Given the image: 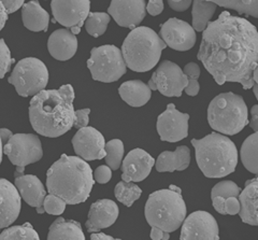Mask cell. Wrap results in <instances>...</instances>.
Returning a JSON list of instances; mask_svg holds the SVG:
<instances>
[{
    "instance_id": "20",
    "label": "cell",
    "mask_w": 258,
    "mask_h": 240,
    "mask_svg": "<svg viewBox=\"0 0 258 240\" xmlns=\"http://www.w3.org/2000/svg\"><path fill=\"white\" fill-rule=\"evenodd\" d=\"M118 206L111 199H99L95 202L88 212L86 228L90 233H98L110 227L118 218Z\"/></svg>"
},
{
    "instance_id": "24",
    "label": "cell",
    "mask_w": 258,
    "mask_h": 240,
    "mask_svg": "<svg viewBox=\"0 0 258 240\" xmlns=\"http://www.w3.org/2000/svg\"><path fill=\"white\" fill-rule=\"evenodd\" d=\"M190 163V151L186 146L176 148L175 151H165L155 162L156 170L159 172H173L175 170L183 171Z\"/></svg>"
},
{
    "instance_id": "34",
    "label": "cell",
    "mask_w": 258,
    "mask_h": 240,
    "mask_svg": "<svg viewBox=\"0 0 258 240\" xmlns=\"http://www.w3.org/2000/svg\"><path fill=\"white\" fill-rule=\"evenodd\" d=\"M106 163L112 170H116L122 164L124 156V145L122 140L113 139L106 143Z\"/></svg>"
},
{
    "instance_id": "38",
    "label": "cell",
    "mask_w": 258,
    "mask_h": 240,
    "mask_svg": "<svg viewBox=\"0 0 258 240\" xmlns=\"http://www.w3.org/2000/svg\"><path fill=\"white\" fill-rule=\"evenodd\" d=\"M13 59L11 57V52L6 44L4 39H0V79H3L8 71L10 70Z\"/></svg>"
},
{
    "instance_id": "32",
    "label": "cell",
    "mask_w": 258,
    "mask_h": 240,
    "mask_svg": "<svg viewBox=\"0 0 258 240\" xmlns=\"http://www.w3.org/2000/svg\"><path fill=\"white\" fill-rule=\"evenodd\" d=\"M0 240H40L39 235L30 223L11 226L0 233Z\"/></svg>"
},
{
    "instance_id": "5",
    "label": "cell",
    "mask_w": 258,
    "mask_h": 240,
    "mask_svg": "<svg viewBox=\"0 0 258 240\" xmlns=\"http://www.w3.org/2000/svg\"><path fill=\"white\" fill-rule=\"evenodd\" d=\"M186 204L181 189L170 186L152 193L145 204L144 215L150 226L171 233L179 228L186 218Z\"/></svg>"
},
{
    "instance_id": "21",
    "label": "cell",
    "mask_w": 258,
    "mask_h": 240,
    "mask_svg": "<svg viewBox=\"0 0 258 240\" xmlns=\"http://www.w3.org/2000/svg\"><path fill=\"white\" fill-rule=\"evenodd\" d=\"M15 178V188L21 197L30 207L36 208L39 213L44 212L43 202L45 198V189L43 183L34 174H21Z\"/></svg>"
},
{
    "instance_id": "13",
    "label": "cell",
    "mask_w": 258,
    "mask_h": 240,
    "mask_svg": "<svg viewBox=\"0 0 258 240\" xmlns=\"http://www.w3.org/2000/svg\"><path fill=\"white\" fill-rule=\"evenodd\" d=\"M181 226V240H220L217 222L207 211L199 210L190 213Z\"/></svg>"
},
{
    "instance_id": "39",
    "label": "cell",
    "mask_w": 258,
    "mask_h": 240,
    "mask_svg": "<svg viewBox=\"0 0 258 240\" xmlns=\"http://www.w3.org/2000/svg\"><path fill=\"white\" fill-rule=\"evenodd\" d=\"M93 175L96 182L100 183V185H104V183H108L111 180L112 169L108 165H102L97 168Z\"/></svg>"
},
{
    "instance_id": "40",
    "label": "cell",
    "mask_w": 258,
    "mask_h": 240,
    "mask_svg": "<svg viewBox=\"0 0 258 240\" xmlns=\"http://www.w3.org/2000/svg\"><path fill=\"white\" fill-rule=\"evenodd\" d=\"M90 113H91L90 109H82V110L75 111L74 126L76 127V129L80 130V129H83V127L87 126L88 121H90Z\"/></svg>"
},
{
    "instance_id": "8",
    "label": "cell",
    "mask_w": 258,
    "mask_h": 240,
    "mask_svg": "<svg viewBox=\"0 0 258 240\" xmlns=\"http://www.w3.org/2000/svg\"><path fill=\"white\" fill-rule=\"evenodd\" d=\"M87 67L96 81L104 83L115 82L126 74V63L122 51L115 45L94 47Z\"/></svg>"
},
{
    "instance_id": "15",
    "label": "cell",
    "mask_w": 258,
    "mask_h": 240,
    "mask_svg": "<svg viewBox=\"0 0 258 240\" xmlns=\"http://www.w3.org/2000/svg\"><path fill=\"white\" fill-rule=\"evenodd\" d=\"M160 38L166 45L176 51H188L196 43L195 29L188 23L179 19H170L160 28Z\"/></svg>"
},
{
    "instance_id": "42",
    "label": "cell",
    "mask_w": 258,
    "mask_h": 240,
    "mask_svg": "<svg viewBox=\"0 0 258 240\" xmlns=\"http://www.w3.org/2000/svg\"><path fill=\"white\" fill-rule=\"evenodd\" d=\"M147 11L151 15H153V17L159 15L164 11V2L163 0H149V4L147 6Z\"/></svg>"
},
{
    "instance_id": "52",
    "label": "cell",
    "mask_w": 258,
    "mask_h": 240,
    "mask_svg": "<svg viewBox=\"0 0 258 240\" xmlns=\"http://www.w3.org/2000/svg\"><path fill=\"white\" fill-rule=\"evenodd\" d=\"M252 89H253V91H254V94H255L256 98H257V100H258V84H256V83H255V84L253 85Z\"/></svg>"
},
{
    "instance_id": "9",
    "label": "cell",
    "mask_w": 258,
    "mask_h": 240,
    "mask_svg": "<svg viewBox=\"0 0 258 240\" xmlns=\"http://www.w3.org/2000/svg\"><path fill=\"white\" fill-rule=\"evenodd\" d=\"M48 82L46 66L38 58L27 57L16 64L9 78L15 91L22 97L35 96L43 91Z\"/></svg>"
},
{
    "instance_id": "53",
    "label": "cell",
    "mask_w": 258,
    "mask_h": 240,
    "mask_svg": "<svg viewBox=\"0 0 258 240\" xmlns=\"http://www.w3.org/2000/svg\"><path fill=\"white\" fill-rule=\"evenodd\" d=\"M171 2H174V3H179V2H182V0H171Z\"/></svg>"
},
{
    "instance_id": "25",
    "label": "cell",
    "mask_w": 258,
    "mask_h": 240,
    "mask_svg": "<svg viewBox=\"0 0 258 240\" xmlns=\"http://www.w3.org/2000/svg\"><path fill=\"white\" fill-rule=\"evenodd\" d=\"M118 93L122 99L132 107H142L151 99L152 91L140 80L124 82L119 86Z\"/></svg>"
},
{
    "instance_id": "16",
    "label": "cell",
    "mask_w": 258,
    "mask_h": 240,
    "mask_svg": "<svg viewBox=\"0 0 258 240\" xmlns=\"http://www.w3.org/2000/svg\"><path fill=\"white\" fill-rule=\"evenodd\" d=\"M75 152L84 161H95L106 157V141L100 132L94 127H83L72 138Z\"/></svg>"
},
{
    "instance_id": "50",
    "label": "cell",
    "mask_w": 258,
    "mask_h": 240,
    "mask_svg": "<svg viewBox=\"0 0 258 240\" xmlns=\"http://www.w3.org/2000/svg\"><path fill=\"white\" fill-rule=\"evenodd\" d=\"M253 80L254 82H256V84H258V63L253 70Z\"/></svg>"
},
{
    "instance_id": "26",
    "label": "cell",
    "mask_w": 258,
    "mask_h": 240,
    "mask_svg": "<svg viewBox=\"0 0 258 240\" xmlns=\"http://www.w3.org/2000/svg\"><path fill=\"white\" fill-rule=\"evenodd\" d=\"M22 19L24 26L27 29L31 31H46L50 15L37 0H32L23 6Z\"/></svg>"
},
{
    "instance_id": "33",
    "label": "cell",
    "mask_w": 258,
    "mask_h": 240,
    "mask_svg": "<svg viewBox=\"0 0 258 240\" xmlns=\"http://www.w3.org/2000/svg\"><path fill=\"white\" fill-rule=\"evenodd\" d=\"M109 23L110 15L108 13L92 12L85 21V28L88 34L97 38L106 33Z\"/></svg>"
},
{
    "instance_id": "49",
    "label": "cell",
    "mask_w": 258,
    "mask_h": 240,
    "mask_svg": "<svg viewBox=\"0 0 258 240\" xmlns=\"http://www.w3.org/2000/svg\"><path fill=\"white\" fill-rule=\"evenodd\" d=\"M91 240H122V239L113 238L112 236L106 235L103 233H93L91 235Z\"/></svg>"
},
{
    "instance_id": "36",
    "label": "cell",
    "mask_w": 258,
    "mask_h": 240,
    "mask_svg": "<svg viewBox=\"0 0 258 240\" xmlns=\"http://www.w3.org/2000/svg\"><path fill=\"white\" fill-rule=\"evenodd\" d=\"M184 74L188 79V84L185 87V93L189 96H196L200 90L198 83V78L200 76L199 66L196 63H188L184 68Z\"/></svg>"
},
{
    "instance_id": "30",
    "label": "cell",
    "mask_w": 258,
    "mask_h": 240,
    "mask_svg": "<svg viewBox=\"0 0 258 240\" xmlns=\"http://www.w3.org/2000/svg\"><path fill=\"white\" fill-rule=\"evenodd\" d=\"M206 2L258 19V0H206Z\"/></svg>"
},
{
    "instance_id": "6",
    "label": "cell",
    "mask_w": 258,
    "mask_h": 240,
    "mask_svg": "<svg viewBox=\"0 0 258 240\" xmlns=\"http://www.w3.org/2000/svg\"><path fill=\"white\" fill-rule=\"evenodd\" d=\"M166 43L149 27H136L124 40L122 54L126 66L137 73H147L154 68L166 49Z\"/></svg>"
},
{
    "instance_id": "47",
    "label": "cell",
    "mask_w": 258,
    "mask_h": 240,
    "mask_svg": "<svg viewBox=\"0 0 258 240\" xmlns=\"http://www.w3.org/2000/svg\"><path fill=\"white\" fill-rule=\"evenodd\" d=\"M8 20V12L6 10V8L4 7V5L0 2V30H3V28L5 27L6 23Z\"/></svg>"
},
{
    "instance_id": "46",
    "label": "cell",
    "mask_w": 258,
    "mask_h": 240,
    "mask_svg": "<svg viewBox=\"0 0 258 240\" xmlns=\"http://www.w3.org/2000/svg\"><path fill=\"white\" fill-rule=\"evenodd\" d=\"M251 114H252V118L251 121L248 122V124L251 126L252 130H254L255 132H258V105H255L252 107Z\"/></svg>"
},
{
    "instance_id": "43",
    "label": "cell",
    "mask_w": 258,
    "mask_h": 240,
    "mask_svg": "<svg viewBox=\"0 0 258 240\" xmlns=\"http://www.w3.org/2000/svg\"><path fill=\"white\" fill-rule=\"evenodd\" d=\"M0 2H2L4 7L6 8L8 14H9L18 11L21 7L24 6L25 0H0Z\"/></svg>"
},
{
    "instance_id": "4",
    "label": "cell",
    "mask_w": 258,
    "mask_h": 240,
    "mask_svg": "<svg viewBox=\"0 0 258 240\" xmlns=\"http://www.w3.org/2000/svg\"><path fill=\"white\" fill-rule=\"evenodd\" d=\"M198 167L207 178H223L235 171L238 164L237 147L228 137L212 133L192 139Z\"/></svg>"
},
{
    "instance_id": "45",
    "label": "cell",
    "mask_w": 258,
    "mask_h": 240,
    "mask_svg": "<svg viewBox=\"0 0 258 240\" xmlns=\"http://www.w3.org/2000/svg\"><path fill=\"white\" fill-rule=\"evenodd\" d=\"M150 237L152 240H168L169 238H170V234L167 233V231L161 230L158 227L152 226Z\"/></svg>"
},
{
    "instance_id": "10",
    "label": "cell",
    "mask_w": 258,
    "mask_h": 240,
    "mask_svg": "<svg viewBox=\"0 0 258 240\" xmlns=\"http://www.w3.org/2000/svg\"><path fill=\"white\" fill-rule=\"evenodd\" d=\"M4 153L16 168H24L36 163L43 155L41 141L32 134H15L4 146Z\"/></svg>"
},
{
    "instance_id": "17",
    "label": "cell",
    "mask_w": 258,
    "mask_h": 240,
    "mask_svg": "<svg viewBox=\"0 0 258 240\" xmlns=\"http://www.w3.org/2000/svg\"><path fill=\"white\" fill-rule=\"evenodd\" d=\"M109 14L119 26L136 28L147 14L145 0H112Z\"/></svg>"
},
{
    "instance_id": "37",
    "label": "cell",
    "mask_w": 258,
    "mask_h": 240,
    "mask_svg": "<svg viewBox=\"0 0 258 240\" xmlns=\"http://www.w3.org/2000/svg\"><path fill=\"white\" fill-rule=\"evenodd\" d=\"M66 205L67 204L60 197L53 194L45 196L43 202L44 211L53 215H60L66 209Z\"/></svg>"
},
{
    "instance_id": "35",
    "label": "cell",
    "mask_w": 258,
    "mask_h": 240,
    "mask_svg": "<svg viewBox=\"0 0 258 240\" xmlns=\"http://www.w3.org/2000/svg\"><path fill=\"white\" fill-rule=\"evenodd\" d=\"M241 193V189L237 186L233 181H221L214 186L211 192V198L213 197H221L223 199L228 197H239Z\"/></svg>"
},
{
    "instance_id": "31",
    "label": "cell",
    "mask_w": 258,
    "mask_h": 240,
    "mask_svg": "<svg viewBox=\"0 0 258 240\" xmlns=\"http://www.w3.org/2000/svg\"><path fill=\"white\" fill-rule=\"evenodd\" d=\"M114 194L118 202L129 208L140 198L142 190L138 186L135 185L134 182L120 181L117 183L114 189Z\"/></svg>"
},
{
    "instance_id": "44",
    "label": "cell",
    "mask_w": 258,
    "mask_h": 240,
    "mask_svg": "<svg viewBox=\"0 0 258 240\" xmlns=\"http://www.w3.org/2000/svg\"><path fill=\"white\" fill-rule=\"evenodd\" d=\"M191 3L192 0H182V2H179V3H174V2H171V0H168L169 7L176 12L186 11L189 8V6L191 5Z\"/></svg>"
},
{
    "instance_id": "3",
    "label": "cell",
    "mask_w": 258,
    "mask_h": 240,
    "mask_svg": "<svg viewBox=\"0 0 258 240\" xmlns=\"http://www.w3.org/2000/svg\"><path fill=\"white\" fill-rule=\"evenodd\" d=\"M94 183L91 166L78 156L62 154L46 173L48 193L60 197L67 205L86 202Z\"/></svg>"
},
{
    "instance_id": "11",
    "label": "cell",
    "mask_w": 258,
    "mask_h": 240,
    "mask_svg": "<svg viewBox=\"0 0 258 240\" xmlns=\"http://www.w3.org/2000/svg\"><path fill=\"white\" fill-rule=\"evenodd\" d=\"M188 84L184 71L170 61H163L149 81L151 91H158L166 97H180Z\"/></svg>"
},
{
    "instance_id": "28",
    "label": "cell",
    "mask_w": 258,
    "mask_h": 240,
    "mask_svg": "<svg viewBox=\"0 0 258 240\" xmlns=\"http://www.w3.org/2000/svg\"><path fill=\"white\" fill-rule=\"evenodd\" d=\"M192 28L196 31H204L209 21L214 15L217 6L206 0H192Z\"/></svg>"
},
{
    "instance_id": "23",
    "label": "cell",
    "mask_w": 258,
    "mask_h": 240,
    "mask_svg": "<svg viewBox=\"0 0 258 240\" xmlns=\"http://www.w3.org/2000/svg\"><path fill=\"white\" fill-rule=\"evenodd\" d=\"M239 215L244 223L252 226H258V177L247 180L245 187L239 195Z\"/></svg>"
},
{
    "instance_id": "29",
    "label": "cell",
    "mask_w": 258,
    "mask_h": 240,
    "mask_svg": "<svg viewBox=\"0 0 258 240\" xmlns=\"http://www.w3.org/2000/svg\"><path fill=\"white\" fill-rule=\"evenodd\" d=\"M240 155L246 169L258 175V132L249 135L242 143Z\"/></svg>"
},
{
    "instance_id": "27",
    "label": "cell",
    "mask_w": 258,
    "mask_h": 240,
    "mask_svg": "<svg viewBox=\"0 0 258 240\" xmlns=\"http://www.w3.org/2000/svg\"><path fill=\"white\" fill-rule=\"evenodd\" d=\"M47 240H85V235L79 222L58 218L50 226Z\"/></svg>"
},
{
    "instance_id": "48",
    "label": "cell",
    "mask_w": 258,
    "mask_h": 240,
    "mask_svg": "<svg viewBox=\"0 0 258 240\" xmlns=\"http://www.w3.org/2000/svg\"><path fill=\"white\" fill-rule=\"evenodd\" d=\"M13 134L10 130L8 129H0V139H2L3 145L5 146L6 143L10 140V138L12 137Z\"/></svg>"
},
{
    "instance_id": "51",
    "label": "cell",
    "mask_w": 258,
    "mask_h": 240,
    "mask_svg": "<svg viewBox=\"0 0 258 240\" xmlns=\"http://www.w3.org/2000/svg\"><path fill=\"white\" fill-rule=\"evenodd\" d=\"M4 145H3V142H2V139H0V164H2V162H3V153H4Z\"/></svg>"
},
{
    "instance_id": "14",
    "label": "cell",
    "mask_w": 258,
    "mask_h": 240,
    "mask_svg": "<svg viewBox=\"0 0 258 240\" xmlns=\"http://www.w3.org/2000/svg\"><path fill=\"white\" fill-rule=\"evenodd\" d=\"M187 113H182L176 110L173 103L167 106V109L157 117V133L160 139L168 142L181 141L188 136Z\"/></svg>"
},
{
    "instance_id": "18",
    "label": "cell",
    "mask_w": 258,
    "mask_h": 240,
    "mask_svg": "<svg viewBox=\"0 0 258 240\" xmlns=\"http://www.w3.org/2000/svg\"><path fill=\"white\" fill-rule=\"evenodd\" d=\"M155 159L142 149H134L126 155L122 163V180L141 182L149 177Z\"/></svg>"
},
{
    "instance_id": "22",
    "label": "cell",
    "mask_w": 258,
    "mask_h": 240,
    "mask_svg": "<svg viewBox=\"0 0 258 240\" xmlns=\"http://www.w3.org/2000/svg\"><path fill=\"white\" fill-rule=\"evenodd\" d=\"M47 47L55 59L64 62L75 56L78 50V39L69 29H57L48 38Z\"/></svg>"
},
{
    "instance_id": "2",
    "label": "cell",
    "mask_w": 258,
    "mask_h": 240,
    "mask_svg": "<svg viewBox=\"0 0 258 240\" xmlns=\"http://www.w3.org/2000/svg\"><path fill=\"white\" fill-rule=\"evenodd\" d=\"M75 91L70 84L58 90H43L32 97L29 119L32 129L45 137L66 134L75 123Z\"/></svg>"
},
{
    "instance_id": "19",
    "label": "cell",
    "mask_w": 258,
    "mask_h": 240,
    "mask_svg": "<svg viewBox=\"0 0 258 240\" xmlns=\"http://www.w3.org/2000/svg\"><path fill=\"white\" fill-rule=\"evenodd\" d=\"M21 212V195L6 179H0V229L9 227Z\"/></svg>"
},
{
    "instance_id": "41",
    "label": "cell",
    "mask_w": 258,
    "mask_h": 240,
    "mask_svg": "<svg viewBox=\"0 0 258 240\" xmlns=\"http://www.w3.org/2000/svg\"><path fill=\"white\" fill-rule=\"evenodd\" d=\"M225 212L229 215H236L240 212V202L238 197H228L225 201Z\"/></svg>"
},
{
    "instance_id": "1",
    "label": "cell",
    "mask_w": 258,
    "mask_h": 240,
    "mask_svg": "<svg viewBox=\"0 0 258 240\" xmlns=\"http://www.w3.org/2000/svg\"><path fill=\"white\" fill-rule=\"evenodd\" d=\"M217 84L238 82L244 90L252 89L253 70L258 63V31L245 19L224 11L208 24L198 52Z\"/></svg>"
},
{
    "instance_id": "12",
    "label": "cell",
    "mask_w": 258,
    "mask_h": 240,
    "mask_svg": "<svg viewBox=\"0 0 258 240\" xmlns=\"http://www.w3.org/2000/svg\"><path fill=\"white\" fill-rule=\"evenodd\" d=\"M51 8L54 19L60 25L68 27L78 35L91 9L90 0H52Z\"/></svg>"
},
{
    "instance_id": "7",
    "label": "cell",
    "mask_w": 258,
    "mask_h": 240,
    "mask_svg": "<svg viewBox=\"0 0 258 240\" xmlns=\"http://www.w3.org/2000/svg\"><path fill=\"white\" fill-rule=\"evenodd\" d=\"M208 122L215 132L236 135L248 124L246 103L241 96L231 92L217 95L209 105Z\"/></svg>"
}]
</instances>
